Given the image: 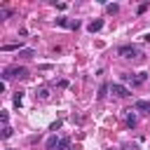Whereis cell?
<instances>
[{
  "label": "cell",
  "mask_w": 150,
  "mask_h": 150,
  "mask_svg": "<svg viewBox=\"0 0 150 150\" xmlns=\"http://www.w3.org/2000/svg\"><path fill=\"white\" fill-rule=\"evenodd\" d=\"M9 136H12V129L5 127V129H2V138H9Z\"/></svg>",
  "instance_id": "17"
},
{
  "label": "cell",
  "mask_w": 150,
  "mask_h": 150,
  "mask_svg": "<svg viewBox=\"0 0 150 150\" xmlns=\"http://www.w3.org/2000/svg\"><path fill=\"white\" fill-rule=\"evenodd\" d=\"M101 28H103V19H94V21L87 26V30H89V33H96V30H101Z\"/></svg>",
  "instance_id": "4"
},
{
  "label": "cell",
  "mask_w": 150,
  "mask_h": 150,
  "mask_svg": "<svg viewBox=\"0 0 150 150\" xmlns=\"http://www.w3.org/2000/svg\"><path fill=\"white\" fill-rule=\"evenodd\" d=\"M61 124H63V122H61V120H56V122H52V127H49V131H56V129H59V127H61Z\"/></svg>",
  "instance_id": "15"
},
{
  "label": "cell",
  "mask_w": 150,
  "mask_h": 150,
  "mask_svg": "<svg viewBox=\"0 0 150 150\" xmlns=\"http://www.w3.org/2000/svg\"><path fill=\"white\" fill-rule=\"evenodd\" d=\"M136 122H138V120H136V115L129 110V115H127V124H129V127H136Z\"/></svg>",
  "instance_id": "10"
},
{
  "label": "cell",
  "mask_w": 150,
  "mask_h": 150,
  "mask_svg": "<svg viewBox=\"0 0 150 150\" xmlns=\"http://www.w3.org/2000/svg\"><path fill=\"white\" fill-rule=\"evenodd\" d=\"M14 49H21V45L12 42V45H2V52H14Z\"/></svg>",
  "instance_id": "9"
},
{
  "label": "cell",
  "mask_w": 150,
  "mask_h": 150,
  "mask_svg": "<svg viewBox=\"0 0 150 150\" xmlns=\"http://www.w3.org/2000/svg\"><path fill=\"white\" fill-rule=\"evenodd\" d=\"M143 40H145V42H150V33H145V35H143Z\"/></svg>",
  "instance_id": "19"
},
{
  "label": "cell",
  "mask_w": 150,
  "mask_h": 150,
  "mask_svg": "<svg viewBox=\"0 0 150 150\" xmlns=\"http://www.w3.org/2000/svg\"><path fill=\"white\" fill-rule=\"evenodd\" d=\"M117 54L124 56V59H138V56H143L141 54V47H136V45H122L117 49Z\"/></svg>",
  "instance_id": "2"
},
{
  "label": "cell",
  "mask_w": 150,
  "mask_h": 150,
  "mask_svg": "<svg viewBox=\"0 0 150 150\" xmlns=\"http://www.w3.org/2000/svg\"><path fill=\"white\" fill-rule=\"evenodd\" d=\"M21 103H23V101H21V94H19V96H14V105H16V108H21Z\"/></svg>",
  "instance_id": "18"
},
{
  "label": "cell",
  "mask_w": 150,
  "mask_h": 150,
  "mask_svg": "<svg viewBox=\"0 0 150 150\" xmlns=\"http://www.w3.org/2000/svg\"><path fill=\"white\" fill-rule=\"evenodd\" d=\"M19 54H21V56H33V54H35V52H33V49H21V52H19Z\"/></svg>",
  "instance_id": "16"
},
{
  "label": "cell",
  "mask_w": 150,
  "mask_h": 150,
  "mask_svg": "<svg viewBox=\"0 0 150 150\" xmlns=\"http://www.w3.org/2000/svg\"><path fill=\"white\" fill-rule=\"evenodd\" d=\"M70 145V138H61V143H59V150H66Z\"/></svg>",
  "instance_id": "12"
},
{
  "label": "cell",
  "mask_w": 150,
  "mask_h": 150,
  "mask_svg": "<svg viewBox=\"0 0 150 150\" xmlns=\"http://www.w3.org/2000/svg\"><path fill=\"white\" fill-rule=\"evenodd\" d=\"M108 89H110V84H103V87H101V89H98V98H103V96H105V91H108Z\"/></svg>",
  "instance_id": "14"
},
{
  "label": "cell",
  "mask_w": 150,
  "mask_h": 150,
  "mask_svg": "<svg viewBox=\"0 0 150 150\" xmlns=\"http://www.w3.org/2000/svg\"><path fill=\"white\" fill-rule=\"evenodd\" d=\"M35 96H38V98H40V101H45V98H47V96H49V89H45V87H42V89H40V91H38V94H35Z\"/></svg>",
  "instance_id": "11"
},
{
  "label": "cell",
  "mask_w": 150,
  "mask_h": 150,
  "mask_svg": "<svg viewBox=\"0 0 150 150\" xmlns=\"http://www.w3.org/2000/svg\"><path fill=\"white\" fill-rule=\"evenodd\" d=\"M134 110H141V112H150V101H136V103H134Z\"/></svg>",
  "instance_id": "5"
},
{
  "label": "cell",
  "mask_w": 150,
  "mask_h": 150,
  "mask_svg": "<svg viewBox=\"0 0 150 150\" xmlns=\"http://www.w3.org/2000/svg\"><path fill=\"white\" fill-rule=\"evenodd\" d=\"M9 77L26 80V77H28V68H23V66H9V68H5V70H2V80L7 82Z\"/></svg>",
  "instance_id": "1"
},
{
  "label": "cell",
  "mask_w": 150,
  "mask_h": 150,
  "mask_svg": "<svg viewBox=\"0 0 150 150\" xmlns=\"http://www.w3.org/2000/svg\"><path fill=\"white\" fill-rule=\"evenodd\" d=\"M56 23H59V26H66V28H70V21H68V19H63V16H61V19H56Z\"/></svg>",
  "instance_id": "13"
},
{
  "label": "cell",
  "mask_w": 150,
  "mask_h": 150,
  "mask_svg": "<svg viewBox=\"0 0 150 150\" xmlns=\"http://www.w3.org/2000/svg\"><path fill=\"white\" fill-rule=\"evenodd\" d=\"M145 80H148V73H138V75H136V77H134L131 82H134V84H143Z\"/></svg>",
  "instance_id": "7"
},
{
  "label": "cell",
  "mask_w": 150,
  "mask_h": 150,
  "mask_svg": "<svg viewBox=\"0 0 150 150\" xmlns=\"http://www.w3.org/2000/svg\"><path fill=\"white\" fill-rule=\"evenodd\" d=\"M110 91H112L115 96H120V98L129 96V89H127L124 84H120V82H110Z\"/></svg>",
  "instance_id": "3"
},
{
  "label": "cell",
  "mask_w": 150,
  "mask_h": 150,
  "mask_svg": "<svg viewBox=\"0 0 150 150\" xmlns=\"http://www.w3.org/2000/svg\"><path fill=\"white\" fill-rule=\"evenodd\" d=\"M105 9H108V14H117V12H120V5L110 2V5H105Z\"/></svg>",
  "instance_id": "8"
},
{
  "label": "cell",
  "mask_w": 150,
  "mask_h": 150,
  "mask_svg": "<svg viewBox=\"0 0 150 150\" xmlns=\"http://www.w3.org/2000/svg\"><path fill=\"white\" fill-rule=\"evenodd\" d=\"M59 143H61V141H59L56 136H49V138H47V145H45V148H47V150H56V148H59Z\"/></svg>",
  "instance_id": "6"
}]
</instances>
